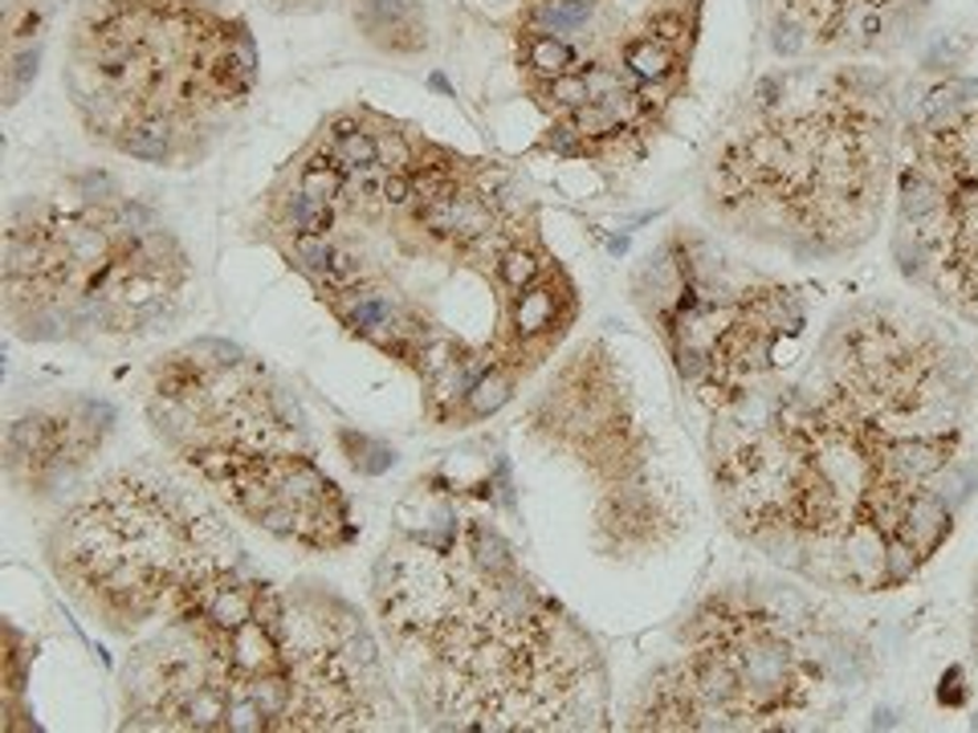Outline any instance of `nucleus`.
Instances as JSON below:
<instances>
[{"label":"nucleus","mask_w":978,"mask_h":733,"mask_svg":"<svg viewBox=\"0 0 978 733\" xmlns=\"http://www.w3.org/2000/svg\"><path fill=\"white\" fill-rule=\"evenodd\" d=\"M632 290L677 375L713 412L775 379L778 347L804 331L795 290L738 266L706 233L689 228L644 257Z\"/></svg>","instance_id":"nucleus-12"},{"label":"nucleus","mask_w":978,"mask_h":733,"mask_svg":"<svg viewBox=\"0 0 978 733\" xmlns=\"http://www.w3.org/2000/svg\"><path fill=\"white\" fill-rule=\"evenodd\" d=\"M66 0H0L4 9V50H0V86L4 107H17L37 82L41 57Z\"/></svg>","instance_id":"nucleus-16"},{"label":"nucleus","mask_w":978,"mask_h":733,"mask_svg":"<svg viewBox=\"0 0 978 733\" xmlns=\"http://www.w3.org/2000/svg\"><path fill=\"white\" fill-rule=\"evenodd\" d=\"M254 228L343 331L412 375L432 428L502 412L579 314L523 180L372 103L302 139Z\"/></svg>","instance_id":"nucleus-1"},{"label":"nucleus","mask_w":978,"mask_h":733,"mask_svg":"<svg viewBox=\"0 0 978 733\" xmlns=\"http://www.w3.org/2000/svg\"><path fill=\"white\" fill-rule=\"evenodd\" d=\"M363 37L376 41L388 54H416L429 41V21L416 0H363L355 9Z\"/></svg>","instance_id":"nucleus-17"},{"label":"nucleus","mask_w":978,"mask_h":733,"mask_svg":"<svg viewBox=\"0 0 978 733\" xmlns=\"http://www.w3.org/2000/svg\"><path fill=\"white\" fill-rule=\"evenodd\" d=\"M396 685L429 730H600L595 644L477 518L400 530L372 567Z\"/></svg>","instance_id":"nucleus-3"},{"label":"nucleus","mask_w":978,"mask_h":733,"mask_svg":"<svg viewBox=\"0 0 978 733\" xmlns=\"http://www.w3.org/2000/svg\"><path fill=\"white\" fill-rule=\"evenodd\" d=\"M898 82L869 66H783L742 94L706 160L730 233L824 261L877 233L898 163Z\"/></svg>","instance_id":"nucleus-4"},{"label":"nucleus","mask_w":978,"mask_h":733,"mask_svg":"<svg viewBox=\"0 0 978 733\" xmlns=\"http://www.w3.org/2000/svg\"><path fill=\"white\" fill-rule=\"evenodd\" d=\"M701 0H523L514 69L559 160H641L681 98Z\"/></svg>","instance_id":"nucleus-8"},{"label":"nucleus","mask_w":978,"mask_h":733,"mask_svg":"<svg viewBox=\"0 0 978 733\" xmlns=\"http://www.w3.org/2000/svg\"><path fill=\"white\" fill-rule=\"evenodd\" d=\"M143 416L175 465L254 530L307 554L359 538L282 375L228 338H192L148 367Z\"/></svg>","instance_id":"nucleus-6"},{"label":"nucleus","mask_w":978,"mask_h":733,"mask_svg":"<svg viewBox=\"0 0 978 733\" xmlns=\"http://www.w3.org/2000/svg\"><path fill=\"white\" fill-rule=\"evenodd\" d=\"M685 653L641 685L636 730H771L795 725L812 693L848 685V640L819 627L795 591H713L681 624Z\"/></svg>","instance_id":"nucleus-11"},{"label":"nucleus","mask_w":978,"mask_h":733,"mask_svg":"<svg viewBox=\"0 0 978 733\" xmlns=\"http://www.w3.org/2000/svg\"><path fill=\"white\" fill-rule=\"evenodd\" d=\"M286 586L249 562L139 636L119 672L127 730L290 733Z\"/></svg>","instance_id":"nucleus-10"},{"label":"nucleus","mask_w":978,"mask_h":733,"mask_svg":"<svg viewBox=\"0 0 978 733\" xmlns=\"http://www.w3.org/2000/svg\"><path fill=\"white\" fill-rule=\"evenodd\" d=\"M62 86L90 143L196 168L254 98L257 41L228 0H78Z\"/></svg>","instance_id":"nucleus-5"},{"label":"nucleus","mask_w":978,"mask_h":733,"mask_svg":"<svg viewBox=\"0 0 978 733\" xmlns=\"http://www.w3.org/2000/svg\"><path fill=\"white\" fill-rule=\"evenodd\" d=\"M290 627V730H404V701L379 632L335 586H286Z\"/></svg>","instance_id":"nucleus-13"},{"label":"nucleus","mask_w":978,"mask_h":733,"mask_svg":"<svg viewBox=\"0 0 978 733\" xmlns=\"http://www.w3.org/2000/svg\"><path fill=\"white\" fill-rule=\"evenodd\" d=\"M115 432L110 403L95 396H50L21 408L4 428V481L33 506L69 497L95 468Z\"/></svg>","instance_id":"nucleus-14"},{"label":"nucleus","mask_w":978,"mask_h":733,"mask_svg":"<svg viewBox=\"0 0 978 733\" xmlns=\"http://www.w3.org/2000/svg\"><path fill=\"white\" fill-rule=\"evenodd\" d=\"M273 9H286V13H294V9H314L319 0H269Z\"/></svg>","instance_id":"nucleus-18"},{"label":"nucleus","mask_w":978,"mask_h":733,"mask_svg":"<svg viewBox=\"0 0 978 733\" xmlns=\"http://www.w3.org/2000/svg\"><path fill=\"white\" fill-rule=\"evenodd\" d=\"M966 363L922 314L860 302L795 384L766 379L713 412L710 477L726 526L812 583H910L950 538L942 489L963 432Z\"/></svg>","instance_id":"nucleus-2"},{"label":"nucleus","mask_w":978,"mask_h":733,"mask_svg":"<svg viewBox=\"0 0 978 733\" xmlns=\"http://www.w3.org/2000/svg\"><path fill=\"white\" fill-rule=\"evenodd\" d=\"M929 0H759L766 50L787 62H845L893 54Z\"/></svg>","instance_id":"nucleus-15"},{"label":"nucleus","mask_w":978,"mask_h":733,"mask_svg":"<svg viewBox=\"0 0 978 733\" xmlns=\"http://www.w3.org/2000/svg\"><path fill=\"white\" fill-rule=\"evenodd\" d=\"M192 281L184 240L110 175L25 192L4 220V322L25 343H148L184 314Z\"/></svg>","instance_id":"nucleus-7"},{"label":"nucleus","mask_w":978,"mask_h":733,"mask_svg":"<svg viewBox=\"0 0 978 733\" xmlns=\"http://www.w3.org/2000/svg\"><path fill=\"white\" fill-rule=\"evenodd\" d=\"M45 567L95 627L139 640L245 567V547L213 497L151 461L82 481L41 538Z\"/></svg>","instance_id":"nucleus-9"}]
</instances>
